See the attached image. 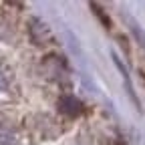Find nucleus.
Returning <instances> with one entry per match:
<instances>
[{
	"label": "nucleus",
	"mask_w": 145,
	"mask_h": 145,
	"mask_svg": "<svg viewBox=\"0 0 145 145\" xmlns=\"http://www.w3.org/2000/svg\"><path fill=\"white\" fill-rule=\"evenodd\" d=\"M59 107H61V111L69 117H77L83 113V105L79 99H75L72 95H63L61 101H59Z\"/></svg>",
	"instance_id": "nucleus-1"
},
{
	"label": "nucleus",
	"mask_w": 145,
	"mask_h": 145,
	"mask_svg": "<svg viewBox=\"0 0 145 145\" xmlns=\"http://www.w3.org/2000/svg\"><path fill=\"white\" fill-rule=\"evenodd\" d=\"M4 87H6V72L0 69V91H2Z\"/></svg>",
	"instance_id": "nucleus-2"
}]
</instances>
